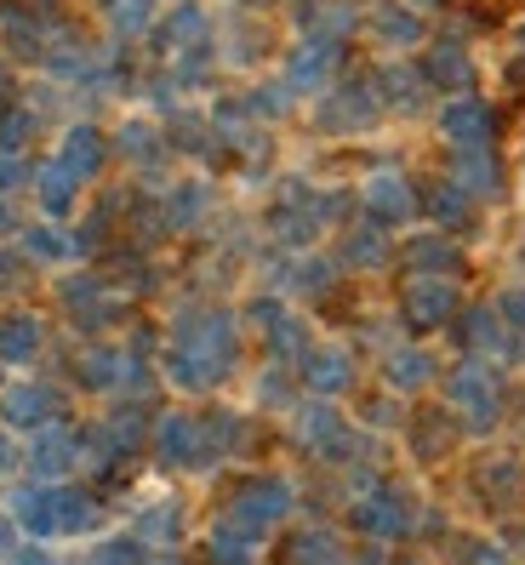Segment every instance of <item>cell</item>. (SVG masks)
Wrapping results in <instances>:
<instances>
[{
    "mask_svg": "<svg viewBox=\"0 0 525 565\" xmlns=\"http://www.w3.org/2000/svg\"><path fill=\"white\" fill-rule=\"evenodd\" d=\"M0 228H7V206H0Z\"/></svg>",
    "mask_w": 525,
    "mask_h": 565,
    "instance_id": "obj_5",
    "label": "cell"
},
{
    "mask_svg": "<svg viewBox=\"0 0 525 565\" xmlns=\"http://www.w3.org/2000/svg\"><path fill=\"white\" fill-rule=\"evenodd\" d=\"M0 86H7V75H0Z\"/></svg>",
    "mask_w": 525,
    "mask_h": 565,
    "instance_id": "obj_6",
    "label": "cell"
},
{
    "mask_svg": "<svg viewBox=\"0 0 525 565\" xmlns=\"http://www.w3.org/2000/svg\"><path fill=\"white\" fill-rule=\"evenodd\" d=\"M0 469H7V440H0Z\"/></svg>",
    "mask_w": 525,
    "mask_h": 565,
    "instance_id": "obj_4",
    "label": "cell"
},
{
    "mask_svg": "<svg viewBox=\"0 0 525 565\" xmlns=\"http://www.w3.org/2000/svg\"><path fill=\"white\" fill-rule=\"evenodd\" d=\"M35 343H41V326L29 315H7V320H0V360H29Z\"/></svg>",
    "mask_w": 525,
    "mask_h": 565,
    "instance_id": "obj_1",
    "label": "cell"
},
{
    "mask_svg": "<svg viewBox=\"0 0 525 565\" xmlns=\"http://www.w3.org/2000/svg\"><path fill=\"white\" fill-rule=\"evenodd\" d=\"M35 401H41V394H35V388H18V394H12V406H7V412H12V417H35V412H41Z\"/></svg>",
    "mask_w": 525,
    "mask_h": 565,
    "instance_id": "obj_3",
    "label": "cell"
},
{
    "mask_svg": "<svg viewBox=\"0 0 525 565\" xmlns=\"http://www.w3.org/2000/svg\"><path fill=\"white\" fill-rule=\"evenodd\" d=\"M41 201H46V206H52V212H57V206H63V201H69V183H63V178H57V172H52V178H41Z\"/></svg>",
    "mask_w": 525,
    "mask_h": 565,
    "instance_id": "obj_2",
    "label": "cell"
}]
</instances>
